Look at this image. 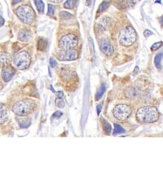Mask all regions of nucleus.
<instances>
[{
  "instance_id": "1",
  "label": "nucleus",
  "mask_w": 163,
  "mask_h": 183,
  "mask_svg": "<svg viewBox=\"0 0 163 183\" xmlns=\"http://www.w3.org/2000/svg\"><path fill=\"white\" fill-rule=\"evenodd\" d=\"M159 117L157 109L153 106H145L140 108L136 113L137 120L144 123L156 122Z\"/></svg>"
},
{
  "instance_id": "2",
  "label": "nucleus",
  "mask_w": 163,
  "mask_h": 183,
  "mask_svg": "<svg viewBox=\"0 0 163 183\" xmlns=\"http://www.w3.org/2000/svg\"><path fill=\"white\" fill-rule=\"evenodd\" d=\"M16 14L18 18L26 24H31L35 19L34 11L27 5H22L19 7L16 11Z\"/></svg>"
},
{
  "instance_id": "3",
  "label": "nucleus",
  "mask_w": 163,
  "mask_h": 183,
  "mask_svg": "<svg viewBox=\"0 0 163 183\" xmlns=\"http://www.w3.org/2000/svg\"><path fill=\"white\" fill-rule=\"evenodd\" d=\"M34 102L31 100H23L15 103L12 107V111L19 116L29 114L34 108Z\"/></svg>"
},
{
  "instance_id": "4",
  "label": "nucleus",
  "mask_w": 163,
  "mask_h": 183,
  "mask_svg": "<svg viewBox=\"0 0 163 183\" xmlns=\"http://www.w3.org/2000/svg\"><path fill=\"white\" fill-rule=\"evenodd\" d=\"M136 40V33L131 26H126L122 29L119 35L120 43L125 46L132 45Z\"/></svg>"
},
{
  "instance_id": "5",
  "label": "nucleus",
  "mask_w": 163,
  "mask_h": 183,
  "mask_svg": "<svg viewBox=\"0 0 163 183\" xmlns=\"http://www.w3.org/2000/svg\"><path fill=\"white\" fill-rule=\"evenodd\" d=\"M31 63V57L26 51H21L16 54L14 58V63L15 66L20 69L24 70L27 68Z\"/></svg>"
},
{
  "instance_id": "6",
  "label": "nucleus",
  "mask_w": 163,
  "mask_h": 183,
  "mask_svg": "<svg viewBox=\"0 0 163 183\" xmlns=\"http://www.w3.org/2000/svg\"><path fill=\"white\" fill-rule=\"evenodd\" d=\"M131 113V107L126 104H119L113 109V115L118 120H126Z\"/></svg>"
},
{
  "instance_id": "7",
  "label": "nucleus",
  "mask_w": 163,
  "mask_h": 183,
  "mask_svg": "<svg viewBox=\"0 0 163 183\" xmlns=\"http://www.w3.org/2000/svg\"><path fill=\"white\" fill-rule=\"evenodd\" d=\"M59 44V47L64 50H73L78 45V39L74 35L68 34L62 37Z\"/></svg>"
},
{
  "instance_id": "8",
  "label": "nucleus",
  "mask_w": 163,
  "mask_h": 183,
  "mask_svg": "<svg viewBox=\"0 0 163 183\" xmlns=\"http://www.w3.org/2000/svg\"><path fill=\"white\" fill-rule=\"evenodd\" d=\"M59 58L61 61H73L78 58V53L74 50H64L60 53Z\"/></svg>"
},
{
  "instance_id": "9",
  "label": "nucleus",
  "mask_w": 163,
  "mask_h": 183,
  "mask_svg": "<svg viewBox=\"0 0 163 183\" xmlns=\"http://www.w3.org/2000/svg\"><path fill=\"white\" fill-rule=\"evenodd\" d=\"M100 48L102 53L106 56H111L114 53V48L111 43L107 39H103L100 42Z\"/></svg>"
},
{
  "instance_id": "10",
  "label": "nucleus",
  "mask_w": 163,
  "mask_h": 183,
  "mask_svg": "<svg viewBox=\"0 0 163 183\" xmlns=\"http://www.w3.org/2000/svg\"><path fill=\"white\" fill-rule=\"evenodd\" d=\"M15 70L12 67H6L2 69V77L5 82L9 81L15 75Z\"/></svg>"
},
{
  "instance_id": "11",
  "label": "nucleus",
  "mask_w": 163,
  "mask_h": 183,
  "mask_svg": "<svg viewBox=\"0 0 163 183\" xmlns=\"http://www.w3.org/2000/svg\"><path fill=\"white\" fill-rule=\"evenodd\" d=\"M31 37V33L29 31L26 30H22L19 33V39L23 41H28Z\"/></svg>"
},
{
  "instance_id": "12",
  "label": "nucleus",
  "mask_w": 163,
  "mask_h": 183,
  "mask_svg": "<svg viewBox=\"0 0 163 183\" xmlns=\"http://www.w3.org/2000/svg\"><path fill=\"white\" fill-rule=\"evenodd\" d=\"M7 118V109L5 105L0 104V124H2Z\"/></svg>"
},
{
  "instance_id": "13",
  "label": "nucleus",
  "mask_w": 163,
  "mask_h": 183,
  "mask_svg": "<svg viewBox=\"0 0 163 183\" xmlns=\"http://www.w3.org/2000/svg\"><path fill=\"white\" fill-rule=\"evenodd\" d=\"M11 61V56L5 52L0 53V63L2 64H8Z\"/></svg>"
},
{
  "instance_id": "14",
  "label": "nucleus",
  "mask_w": 163,
  "mask_h": 183,
  "mask_svg": "<svg viewBox=\"0 0 163 183\" xmlns=\"http://www.w3.org/2000/svg\"><path fill=\"white\" fill-rule=\"evenodd\" d=\"M77 0H67L64 3V7L68 9H72L75 7Z\"/></svg>"
},
{
  "instance_id": "15",
  "label": "nucleus",
  "mask_w": 163,
  "mask_h": 183,
  "mask_svg": "<svg viewBox=\"0 0 163 183\" xmlns=\"http://www.w3.org/2000/svg\"><path fill=\"white\" fill-rule=\"evenodd\" d=\"M163 58V53H160L158 54L155 58V63L157 68L160 69L161 68V60Z\"/></svg>"
},
{
  "instance_id": "16",
  "label": "nucleus",
  "mask_w": 163,
  "mask_h": 183,
  "mask_svg": "<svg viewBox=\"0 0 163 183\" xmlns=\"http://www.w3.org/2000/svg\"><path fill=\"white\" fill-rule=\"evenodd\" d=\"M37 9L39 13H43L44 11V4L42 0H34Z\"/></svg>"
},
{
  "instance_id": "17",
  "label": "nucleus",
  "mask_w": 163,
  "mask_h": 183,
  "mask_svg": "<svg viewBox=\"0 0 163 183\" xmlns=\"http://www.w3.org/2000/svg\"><path fill=\"white\" fill-rule=\"evenodd\" d=\"M102 124L103 126V129L105 131V133L107 134H109L111 131V125L109 124V123L107 122L106 120L104 119H102Z\"/></svg>"
},
{
  "instance_id": "18",
  "label": "nucleus",
  "mask_w": 163,
  "mask_h": 183,
  "mask_svg": "<svg viewBox=\"0 0 163 183\" xmlns=\"http://www.w3.org/2000/svg\"><path fill=\"white\" fill-rule=\"evenodd\" d=\"M109 5H110V3H109L108 1H103L102 4L100 5V6H99V11H98V12H102L103 11H105L106 9H107L109 7Z\"/></svg>"
},
{
  "instance_id": "19",
  "label": "nucleus",
  "mask_w": 163,
  "mask_h": 183,
  "mask_svg": "<svg viewBox=\"0 0 163 183\" xmlns=\"http://www.w3.org/2000/svg\"><path fill=\"white\" fill-rule=\"evenodd\" d=\"M125 132V130L121 127L119 124H117L116 123L114 124V134H121Z\"/></svg>"
},
{
  "instance_id": "20",
  "label": "nucleus",
  "mask_w": 163,
  "mask_h": 183,
  "mask_svg": "<svg viewBox=\"0 0 163 183\" xmlns=\"http://www.w3.org/2000/svg\"><path fill=\"white\" fill-rule=\"evenodd\" d=\"M105 89H106V87L104 85H102V87L100 88L99 90L98 91V92L96 95V100H100L102 98V96L103 95V94L105 92Z\"/></svg>"
},
{
  "instance_id": "21",
  "label": "nucleus",
  "mask_w": 163,
  "mask_h": 183,
  "mask_svg": "<svg viewBox=\"0 0 163 183\" xmlns=\"http://www.w3.org/2000/svg\"><path fill=\"white\" fill-rule=\"evenodd\" d=\"M46 47V41L41 39L38 42V49L39 50H43Z\"/></svg>"
},
{
  "instance_id": "22",
  "label": "nucleus",
  "mask_w": 163,
  "mask_h": 183,
  "mask_svg": "<svg viewBox=\"0 0 163 183\" xmlns=\"http://www.w3.org/2000/svg\"><path fill=\"white\" fill-rule=\"evenodd\" d=\"M55 7L53 5L48 4V13L47 15L49 16H53L55 14Z\"/></svg>"
},
{
  "instance_id": "23",
  "label": "nucleus",
  "mask_w": 163,
  "mask_h": 183,
  "mask_svg": "<svg viewBox=\"0 0 163 183\" xmlns=\"http://www.w3.org/2000/svg\"><path fill=\"white\" fill-rule=\"evenodd\" d=\"M56 106L59 108H63L64 107V102L61 98H58L55 101Z\"/></svg>"
},
{
  "instance_id": "24",
  "label": "nucleus",
  "mask_w": 163,
  "mask_h": 183,
  "mask_svg": "<svg viewBox=\"0 0 163 183\" xmlns=\"http://www.w3.org/2000/svg\"><path fill=\"white\" fill-rule=\"evenodd\" d=\"M162 45H163V42H162V41L157 42V43H154V44L151 46V49H152V50H157L159 49Z\"/></svg>"
},
{
  "instance_id": "25",
  "label": "nucleus",
  "mask_w": 163,
  "mask_h": 183,
  "mask_svg": "<svg viewBox=\"0 0 163 183\" xmlns=\"http://www.w3.org/2000/svg\"><path fill=\"white\" fill-rule=\"evenodd\" d=\"M72 14L67 12H61L60 13V17L63 19H68L72 17Z\"/></svg>"
},
{
  "instance_id": "26",
  "label": "nucleus",
  "mask_w": 163,
  "mask_h": 183,
  "mask_svg": "<svg viewBox=\"0 0 163 183\" xmlns=\"http://www.w3.org/2000/svg\"><path fill=\"white\" fill-rule=\"evenodd\" d=\"M24 123H21L20 124V126L21 128H26L29 126L31 124V121L30 120H26Z\"/></svg>"
},
{
  "instance_id": "27",
  "label": "nucleus",
  "mask_w": 163,
  "mask_h": 183,
  "mask_svg": "<svg viewBox=\"0 0 163 183\" xmlns=\"http://www.w3.org/2000/svg\"><path fill=\"white\" fill-rule=\"evenodd\" d=\"M89 46H90V48L91 50V51L94 53V41H92V39L91 37L89 38Z\"/></svg>"
},
{
  "instance_id": "28",
  "label": "nucleus",
  "mask_w": 163,
  "mask_h": 183,
  "mask_svg": "<svg viewBox=\"0 0 163 183\" xmlns=\"http://www.w3.org/2000/svg\"><path fill=\"white\" fill-rule=\"evenodd\" d=\"M50 66H51V67H52V68H53V67H55L56 65H57V62H56V61H55L53 58H50Z\"/></svg>"
},
{
  "instance_id": "29",
  "label": "nucleus",
  "mask_w": 163,
  "mask_h": 183,
  "mask_svg": "<svg viewBox=\"0 0 163 183\" xmlns=\"http://www.w3.org/2000/svg\"><path fill=\"white\" fill-rule=\"evenodd\" d=\"M62 115V112L61 111H57L53 114V117H56V118H59L61 117Z\"/></svg>"
},
{
  "instance_id": "30",
  "label": "nucleus",
  "mask_w": 163,
  "mask_h": 183,
  "mask_svg": "<svg viewBox=\"0 0 163 183\" xmlns=\"http://www.w3.org/2000/svg\"><path fill=\"white\" fill-rule=\"evenodd\" d=\"M143 34H144L145 37H149L150 36H151L152 34V33L149 30H145L144 31V33H143Z\"/></svg>"
},
{
  "instance_id": "31",
  "label": "nucleus",
  "mask_w": 163,
  "mask_h": 183,
  "mask_svg": "<svg viewBox=\"0 0 163 183\" xmlns=\"http://www.w3.org/2000/svg\"><path fill=\"white\" fill-rule=\"evenodd\" d=\"M4 22H5L4 19L2 18V16L0 15V27H1L2 26H3V24H4Z\"/></svg>"
},
{
  "instance_id": "32",
  "label": "nucleus",
  "mask_w": 163,
  "mask_h": 183,
  "mask_svg": "<svg viewBox=\"0 0 163 183\" xmlns=\"http://www.w3.org/2000/svg\"><path fill=\"white\" fill-rule=\"evenodd\" d=\"M51 2H55V3H59L62 2L63 0H48Z\"/></svg>"
},
{
  "instance_id": "33",
  "label": "nucleus",
  "mask_w": 163,
  "mask_h": 183,
  "mask_svg": "<svg viewBox=\"0 0 163 183\" xmlns=\"http://www.w3.org/2000/svg\"><path fill=\"white\" fill-rule=\"evenodd\" d=\"M101 109H102V106L101 105H98L97 106V112H98V114H100V111H101Z\"/></svg>"
},
{
  "instance_id": "34",
  "label": "nucleus",
  "mask_w": 163,
  "mask_h": 183,
  "mask_svg": "<svg viewBox=\"0 0 163 183\" xmlns=\"http://www.w3.org/2000/svg\"><path fill=\"white\" fill-rule=\"evenodd\" d=\"M56 94H57V95L59 97V98H62V96H63V93H62V92H58L56 93Z\"/></svg>"
},
{
  "instance_id": "35",
  "label": "nucleus",
  "mask_w": 163,
  "mask_h": 183,
  "mask_svg": "<svg viewBox=\"0 0 163 183\" xmlns=\"http://www.w3.org/2000/svg\"><path fill=\"white\" fill-rule=\"evenodd\" d=\"M21 0H12V4H16L19 2H20Z\"/></svg>"
},
{
  "instance_id": "36",
  "label": "nucleus",
  "mask_w": 163,
  "mask_h": 183,
  "mask_svg": "<svg viewBox=\"0 0 163 183\" xmlns=\"http://www.w3.org/2000/svg\"><path fill=\"white\" fill-rule=\"evenodd\" d=\"M138 72H139V68H138V67H136V68L134 69V73L135 75H136Z\"/></svg>"
},
{
  "instance_id": "37",
  "label": "nucleus",
  "mask_w": 163,
  "mask_h": 183,
  "mask_svg": "<svg viewBox=\"0 0 163 183\" xmlns=\"http://www.w3.org/2000/svg\"><path fill=\"white\" fill-rule=\"evenodd\" d=\"M90 3H91V0H86V4L87 6H90Z\"/></svg>"
}]
</instances>
